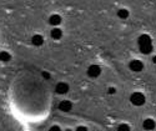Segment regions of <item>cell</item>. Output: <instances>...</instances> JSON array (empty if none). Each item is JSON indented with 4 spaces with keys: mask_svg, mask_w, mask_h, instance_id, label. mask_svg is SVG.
Returning a JSON list of instances; mask_svg holds the SVG:
<instances>
[{
    "mask_svg": "<svg viewBox=\"0 0 156 131\" xmlns=\"http://www.w3.org/2000/svg\"><path fill=\"white\" fill-rule=\"evenodd\" d=\"M130 101H131V104H134L135 106H141V105L145 104V96L141 93H134L130 96Z\"/></svg>",
    "mask_w": 156,
    "mask_h": 131,
    "instance_id": "1",
    "label": "cell"
},
{
    "mask_svg": "<svg viewBox=\"0 0 156 131\" xmlns=\"http://www.w3.org/2000/svg\"><path fill=\"white\" fill-rule=\"evenodd\" d=\"M101 74V69H100V66L99 65H91V66H89V69H87V75L90 76V77H98L99 75Z\"/></svg>",
    "mask_w": 156,
    "mask_h": 131,
    "instance_id": "2",
    "label": "cell"
},
{
    "mask_svg": "<svg viewBox=\"0 0 156 131\" xmlns=\"http://www.w3.org/2000/svg\"><path fill=\"white\" fill-rule=\"evenodd\" d=\"M130 69L133 71H141L144 69V64H142L140 60H133L130 62Z\"/></svg>",
    "mask_w": 156,
    "mask_h": 131,
    "instance_id": "3",
    "label": "cell"
},
{
    "mask_svg": "<svg viewBox=\"0 0 156 131\" xmlns=\"http://www.w3.org/2000/svg\"><path fill=\"white\" fill-rule=\"evenodd\" d=\"M69 90V85L66 83H59L55 87V91L58 94H66Z\"/></svg>",
    "mask_w": 156,
    "mask_h": 131,
    "instance_id": "4",
    "label": "cell"
},
{
    "mask_svg": "<svg viewBox=\"0 0 156 131\" xmlns=\"http://www.w3.org/2000/svg\"><path fill=\"white\" fill-rule=\"evenodd\" d=\"M139 45L140 46H145V45H151V37L146 34L144 35H141L139 37Z\"/></svg>",
    "mask_w": 156,
    "mask_h": 131,
    "instance_id": "5",
    "label": "cell"
},
{
    "mask_svg": "<svg viewBox=\"0 0 156 131\" xmlns=\"http://www.w3.org/2000/svg\"><path fill=\"white\" fill-rule=\"evenodd\" d=\"M71 108H73V104H71L70 101H68V100L61 101V102L59 104V109H60L61 111H70Z\"/></svg>",
    "mask_w": 156,
    "mask_h": 131,
    "instance_id": "6",
    "label": "cell"
},
{
    "mask_svg": "<svg viewBox=\"0 0 156 131\" xmlns=\"http://www.w3.org/2000/svg\"><path fill=\"white\" fill-rule=\"evenodd\" d=\"M31 43H33V45H35V46H40V45H43V43H44V37H43L41 35L36 34V35H34V36L31 37Z\"/></svg>",
    "mask_w": 156,
    "mask_h": 131,
    "instance_id": "7",
    "label": "cell"
},
{
    "mask_svg": "<svg viewBox=\"0 0 156 131\" xmlns=\"http://www.w3.org/2000/svg\"><path fill=\"white\" fill-rule=\"evenodd\" d=\"M49 23H50L51 25L56 26V25H59V24L61 23V16L58 15V14H53V15L50 16V19H49Z\"/></svg>",
    "mask_w": 156,
    "mask_h": 131,
    "instance_id": "8",
    "label": "cell"
},
{
    "mask_svg": "<svg viewBox=\"0 0 156 131\" xmlns=\"http://www.w3.org/2000/svg\"><path fill=\"white\" fill-rule=\"evenodd\" d=\"M142 126H144L145 130H154L155 129V121L152 119H146L144 121V124H142Z\"/></svg>",
    "mask_w": 156,
    "mask_h": 131,
    "instance_id": "9",
    "label": "cell"
},
{
    "mask_svg": "<svg viewBox=\"0 0 156 131\" xmlns=\"http://www.w3.org/2000/svg\"><path fill=\"white\" fill-rule=\"evenodd\" d=\"M61 36H62V31H61L60 29L55 28V29L51 30V37L55 39V40H59V39H60Z\"/></svg>",
    "mask_w": 156,
    "mask_h": 131,
    "instance_id": "10",
    "label": "cell"
},
{
    "mask_svg": "<svg viewBox=\"0 0 156 131\" xmlns=\"http://www.w3.org/2000/svg\"><path fill=\"white\" fill-rule=\"evenodd\" d=\"M11 59V56H10V54L8 51H2L0 52V60L2 61H9Z\"/></svg>",
    "mask_w": 156,
    "mask_h": 131,
    "instance_id": "11",
    "label": "cell"
},
{
    "mask_svg": "<svg viewBox=\"0 0 156 131\" xmlns=\"http://www.w3.org/2000/svg\"><path fill=\"white\" fill-rule=\"evenodd\" d=\"M140 51L142 54H150L152 51V45H145V46H140Z\"/></svg>",
    "mask_w": 156,
    "mask_h": 131,
    "instance_id": "12",
    "label": "cell"
},
{
    "mask_svg": "<svg viewBox=\"0 0 156 131\" xmlns=\"http://www.w3.org/2000/svg\"><path fill=\"white\" fill-rule=\"evenodd\" d=\"M118 15H119V18H121V19H126V18L129 16V11L125 10V9H121V10H119Z\"/></svg>",
    "mask_w": 156,
    "mask_h": 131,
    "instance_id": "13",
    "label": "cell"
},
{
    "mask_svg": "<svg viewBox=\"0 0 156 131\" xmlns=\"http://www.w3.org/2000/svg\"><path fill=\"white\" fill-rule=\"evenodd\" d=\"M118 131H130V127H129V125H126V124H121V125H119Z\"/></svg>",
    "mask_w": 156,
    "mask_h": 131,
    "instance_id": "14",
    "label": "cell"
},
{
    "mask_svg": "<svg viewBox=\"0 0 156 131\" xmlns=\"http://www.w3.org/2000/svg\"><path fill=\"white\" fill-rule=\"evenodd\" d=\"M76 131H87V129L85 126H79V127L76 129Z\"/></svg>",
    "mask_w": 156,
    "mask_h": 131,
    "instance_id": "15",
    "label": "cell"
},
{
    "mask_svg": "<svg viewBox=\"0 0 156 131\" xmlns=\"http://www.w3.org/2000/svg\"><path fill=\"white\" fill-rule=\"evenodd\" d=\"M49 131H61V130H60V127H59V126H53V127H51Z\"/></svg>",
    "mask_w": 156,
    "mask_h": 131,
    "instance_id": "16",
    "label": "cell"
},
{
    "mask_svg": "<svg viewBox=\"0 0 156 131\" xmlns=\"http://www.w3.org/2000/svg\"><path fill=\"white\" fill-rule=\"evenodd\" d=\"M115 93H116V90H115L114 87H110V89H109V94H110V95H112V94H115Z\"/></svg>",
    "mask_w": 156,
    "mask_h": 131,
    "instance_id": "17",
    "label": "cell"
},
{
    "mask_svg": "<svg viewBox=\"0 0 156 131\" xmlns=\"http://www.w3.org/2000/svg\"><path fill=\"white\" fill-rule=\"evenodd\" d=\"M43 76H44L45 79H49V77H50V75H49V73H46V71H44V73H43Z\"/></svg>",
    "mask_w": 156,
    "mask_h": 131,
    "instance_id": "18",
    "label": "cell"
},
{
    "mask_svg": "<svg viewBox=\"0 0 156 131\" xmlns=\"http://www.w3.org/2000/svg\"><path fill=\"white\" fill-rule=\"evenodd\" d=\"M152 61H154V62L156 64V56H154V58H152Z\"/></svg>",
    "mask_w": 156,
    "mask_h": 131,
    "instance_id": "19",
    "label": "cell"
},
{
    "mask_svg": "<svg viewBox=\"0 0 156 131\" xmlns=\"http://www.w3.org/2000/svg\"><path fill=\"white\" fill-rule=\"evenodd\" d=\"M66 131H71V130H66Z\"/></svg>",
    "mask_w": 156,
    "mask_h": 131,
    "instance_id": "20",
    "label": "cell"
}]
</instances>
